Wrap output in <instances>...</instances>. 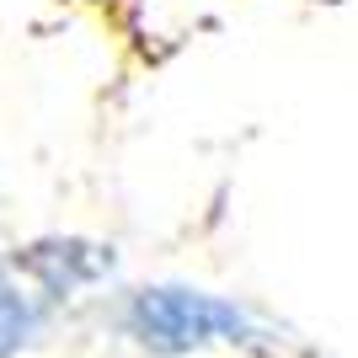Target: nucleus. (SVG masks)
I'll return each mask as SVG.
<instances>
[{
	"label": "nucleus",
	"mask_w": 358,
	"mask_h": 358,
	"mask_svg": "<svg viewBox=\"0 0 358 358\" xmlns=\"http://www.w3.org/2000/svg\"><path fill=\"white\" fill-rule=\"evenodd\" d=\"M107 321L139 358H203V353H278V321L252 299L214 284H193L177 273L118 284L102 299Z\"/></svg>",
	"instance_id": "nucleus-1"
},
{
	"label": "nucleus",
	"mask_w": 358,
	"mask_h": 358,
	"mask_svg": "<svg viewBox=\"0 0 358 358\" xmlns=\"http://www.w3.org/2000/svg\"><path fill=\"white\" fill-rule=\"evenodd\" d=\"M11 252L32 273V284L59 305V315L70 305H86V299H107L123 284L118 246L102 236H86V230H48V236H32Z\"/></svg>",
	"instance_id": "nucleus-2"
},
{
	"label": "nucleus",
	"mask_w": 358,
	"mask_h": 358,
	"mask_svg": "<svg viewBox=\"0 0 358 358\" xmlns=\"http://www.w3.org/2000/svg\"><path fill=\"white\" fill-rule=\"evenodd\" d=\"M54 321H59V305L32 284L22 257L0 252V358H16L32 343H43Z\"/></svg>",
	"instance_id": "nucleus-3"
}]
</instances>
